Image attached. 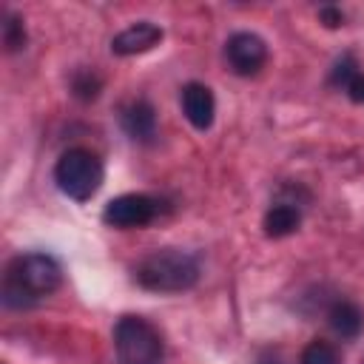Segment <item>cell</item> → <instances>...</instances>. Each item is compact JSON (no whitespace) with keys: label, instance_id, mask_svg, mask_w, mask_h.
<instances>
[{"label":"cell","instance_id":"cell-1","mask_svg":"<svg viewBox=\"0 0 364 364\" xmlns=\"http://www.w3.org/2000/svg\"><path fill=\"white\" fill-rule=\"evenodd\" d=\"M60 282H63V270L54 256L40 250L20 253L6 264L0 299L11 310H28L43 299H48L60 287Z\"/></svg>","mask_w":364,"mask_h":364},{"label":"cell","instance_id":"cell-2","mask_svg":"<svg viewBox=\"0 0 364 364\" xmlns=\"http://www.w3.org/2000/svg\"><path fill=\"white\" fill-rule=\"evenodd\" d=\"M199 259L179 247H156L134 267V279L151 293H185L199 282Z\"/></svg>","mask_w":364,"mask_h":364},{"label":"cell","instance_id":"cell-3","mask_svg":"<svg viewBox=\"0 0 364 364\" xmlns=\"http://www.w3.org/2000/svg\"><path fill=\"white\" fill-rule=\"evenodd\" d=\"M114 353L119 364H162V333L142 316H122L114 324Z\"/></svg>","mask_w":364,"mask_h":364},{"label":"cell","instance_id":"cell-4","mask_svg":"<svg viewBox=\"0 0 364 364\" xmlns=\"http://www.w3.org/2000/svg\"><path fill=\"white\" fill-rule=\"evenodd\" d=\"M102 179H105L102 159L88 148H68L60 154L54 165L57 188L74 202H88L100 191Z\"/></svg>","mask_w":364,"mask_h":364},{"label":"cell","instance_id":"cell-5","mask_svg":"<svg viewBox=\"0 0 364 364\" xmlns=\"http://www.w3.org/2000/svg\"><path fill=\"white\" fill-rule=\"evenodd\" d=\"M162 213V202L151 193H122L102 208V222L119 230L145 228Z\"/></svg>","mask_w":364,"mask_h":364},{"label":"cell","instance_id":"cell-6","mask_svg":"<svg viewBox=\"0 0 364 364\" xmlns=\"http://www.w3.org/2000/svg\"><path fill=\"white\" fill-rule=\"evenodd\" d=\"M225 60L233 74L256 77L267 63V43L253 31H236L225 43Z\"/></svg>","mask_w":364,"mask_h":364},{"label":"cell","instance_id":"cell-7","mask_svg":"<svg viewBox=\"0 0 364 364\" xmlns=\"http://www.w3.org/2000/svg\"><path fill=\"white\" fill-rule=\"evenodd\" d=\"M119 125L122 131L139 142V145H151L159 134V122H156V108L151 100L145 97H136V100H128L122 108H119Z\"/></svg>","mask_w":364,"mask_h":364},{"label":"cell","instance_id":"cell-8","mask_svg":"<svg viewBox=\"0 0 364 364\" xmlns=\"http://www.w3.org/2000/svg\"><path fill=\"white\" fill-rule=\"evenodd\" d=\"M162 37H165V31H162L156 23H151V20H139V23H134V26L122 28L119 34H114V40H111V51H114L117 57L145 54V51L156 48V46L162 43Z\"/></svg>","mask_w":364,"mask_h":364},{"label":"cell","instance_id":"cell-9","mask_svg":"<svg viewBox=\"0 0 364 364\" xmlns=\"http://www.w3.org/2000/svg\"><path fill=\"white\" fill-rule=\"evenodd\" d=\"M182 114L196 131H208L216 117V100L213 91L205 82H188L182 88Z\"/></svg>","mask_w":364,"mask_h":364},{"label":"cell","instance_id":"cell-10","mask_svg":"<svg viewBox=\"0 0 364 364\" xmlns=\"http://www.w3.org/2000/svg\"><path fill=\"white\" fill-rule=\"evenodd\" d=\"M330 85L341 88L355 105H364V71L353 54H341L330 68Z\"/></svg>","mask_w":364,"mask_h":364},{"label":"cell","instance_id":"cell-11","mask_svg":"<svg viewBox=\"0 0 364 364\" xmlns=\"http://www.w3.org/2000/svg\"><path fill=\"white\" fill-rule=\"evenodd\" d=\"M327 321H330V327H333L336 336L353 341L364 330V310L355 301H350V299H336L327 307Z\"/></svg>","mask_w":364,"mask_h":364},{"label":"cell","instance_id":"cell-12","mask_svg":"<svg viewBox=\"0 0 364 364\" xmlns=\"http://www.w3.org/2000/svg\"><path fill=\"white\" fill-rule=\"evenodd\" d=\"M264 233L270 236V239H284V236H290V233H296L299 230V225H301V210H299V205L296 202H276L267 213H264Z\"/></svg>","mask_w":364,"mask_h":364},{"label":"cell","instance_id":"cell-13","mask_svg":"<svg viewBox=\"0 0 364 364\" xmlns=\"http://www.w3.org/2000/svg\"><path fill=\"white\" fill-rule=\"evenodd\" d=\"M26 43H28V34H26V23H23V17L17 14V11H3V48L9 51V54H14V51H23L26 48Z\"/></svg>","mask_w":364,"mask_h":364},{"label":"cell","instance_id":"cell-14","mask_svg":"<svg viewBox=\"0 0 364 364\" xmlns=\"http://www.w3.org/2000/svg\"><path fill=\"white\" fill-rule=\"evenodd\" d=\"M71 94L77 97V100H82V102H91V100H97L100 97V91H102V77L94 71V68H77L74 74H71Z\"/></svg>","mask_w":364,"mask_h":364},{"label":"cell","instance_id":"cell-15","mask_svg":"<svg viewBox=\"0 0 364 364\" xmlns=\"http://www.w3.org/2000/svg\"><path fill=\"white\" fill-rule=\"evenodd\" d=\"M299 364H341V361H338V350H336L330 341L316 338V341H310V344L301 350Z\"/></svg>","mask_w":364,"mask_h":364},{"label":"cell","instance_id":"cell-16","mask_svg":"<svg viewBox=\"0 0 364 364\" xmlns=\"http://www.w3.org/2000/svg\"><path fill=\"white\" fill-rule=\"evenodd\" d=\"M318 20L327 26V28H338L344 26V11L338 6H321L318 9Z\"/></svg>","mask_w":364,"mask_h":364},{"label":"cell","instance_id":"cell-17","mask_svg":"<svg viewBox=\"0 0 364 364\" xmlns=\"http://www.w3.org/2000/svg\"><path fill=\"white\" fill-rule=\"evenodd\" d=\"M259 364H282V361H279V358H262Z\"/></svg>","mask_w":364,"mask_h":364}]
</instances>
